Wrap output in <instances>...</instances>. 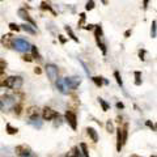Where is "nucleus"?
Instances as JSON below:
<instances>
[{
    "mask_svg": "<svg viewBox=\"0 0 157 157\" xmlns=\"http://www.w3.org/2000/svg\"><path fill=\"white\" fill-rule=\"evenodd\" d=\"M94 5H96L94 0H88V1H86V4H85V9H86V11L94 9Z\"/></svg>",
    "mask_w": 157,
    "mask_h": 157,
    "instance_id": "27",
    "label": "nucleus"
},
{
    "mask_svg": "<svg viewBox=\"0 0 157 157\" xmlns=\"http://www.w3.org/2000/svg\"><path fill=\"white\" fill-rule=\"evenodd\" d=\"M16 105V97L12 94H3L0 96V111H8Z\"/></svg>",
    "mask_w": 157,
    "mask_h": 157,
    "instance_id": "1",
    "label": "nucleus"
},
{
    "mask_svg": "<svg viewBox=\"0 0 157 157\" xmlns=\"http://www.w3.org/2000/svg\"><path fill=\"white\" fill-rule=\"evenodd\" d=\"M22 59H24V62H28V63H30V62H33V58L32 55H28V54H25L24 57H22Z\"/></svg>",
    "mask_w": 157,
    "mask_h": 157,
    "instance_id": "34",
    "label": "nucleus"
},
{
    "mask_svg": "<svg viewBox=\"0 0 157 157\" xmlns=\"http://www.w3.org/2000/svg\"><path fill=\"white\" fill-rule=\"evenodd\" d=\"M12 41H13L12 34H4V35L1 37V39H0L1 45H3L4 47H7V49H13V43H12Z\"/></svg>",
    "mask_w": 157,
    "mask_h": 157,
    "instance_id": "11",
    "label": "nucleus"
},
{
    "mask_svg": "<svg viewBox=\"0 0 157 157\" xmlns=\"http://www.w3.org/2000/svg\"><path fill=\"white\" fill-rule=\"evenodd\" d=\"M17 15H18V17L24 20V21L26 22V24H30L33 28H37V24H35V21H34V20H33L32 17H30L29 12H28V11L25 9V8H20L18 12H17Z\"/></svg>",
    "mask_w": 157,
    "mask_h": 157,
    "instance_id": "8",
    "label": "nucleus"
},
{
    "mask_svg": "<svg viewBox=\"0 0 157 157\" xmlns=\"http://www.w3.org/2000/svg\"><path fill=\"white\" fill-rule=\"evenodd\" d=\"M29 124H32L33 127L35 128H41L42 127V122L39 120V117L38 114H34V115H29Z\"/></svg>",
    "mask_w": 157,
    "mask_h": 157,
    "instance_id": "13",
    "label": "nucleus"
},
{
    "mask_svg": "<svg viewBox=\"0 0 157 157\" xmlns=\"http://www.w3.org/2000/svg\"><path fill=\"white\" fill-rule=\"evenodd\" d=\"M92 80H93V83L96 84L98 88H101L103 84H107V83H109L107 80H105V78L101 77V76H94V77H92Z\"/></svg>",
    "mask_w": 157,
    "mask_h": 157,
    "instance_id": "17",
    "label": "nucleus"
},
{
    "mask_svg": "<svg viewBox=\"0 0 157 157\" xmlns=\"http://www.w3.org/2000/svg\"><path fill=\"white\" fill-rule=\"evenodd\" d=\"M8 28H9L12 32H20L21 30V28H20V25H17V24H15V22H11L9 25H8Z\"/></svg>",
    "mask_w": 157,
    "mask_h": 157,
    "instance_id": "28",
    "label": "nucleus"
},
{
    "mask_svg": "<svg viewBox=\"0 0 157 157\" xmlns=\"http://www.w3.org/2000/svg\"><path fill=\"white\" fill-rule=\"evenodd\" d=\"M67 157H80V151H78V147H74L71 149V152L67 155Z\"/></svg>",
    "mask_w": 157,
    "mask_h": 157,
    "instance_id": "22",
    "label": "nucleus"
},
{
    "mask_svg": "<svg viewBox=\"0 0 157 157\" xmlns=\"http://www.w3.org/2000/svg\"><path fill=\"white\" fill-rule=\"evenodd\" d=\"M59 41H60V42H62V43H66V42H67V39H66V38H64V37H63V35H59Z\"/></svg>",
    "mask_w": 157,
    "mask_h": 157,
    "instance_id": "41",
    "label": "nucleus"
},
{
    "mask_svg": "<svg viewBox=\"0 0 157 157\" xmlns=\"http://www.w3.org/2000/svg\"><path fill=\"white\" fill-rule=\"evenodd\" d=\"M106 130H107V132H110V134H113L114 131H115L113 120H107V122H106Z\"/></svg>",
    "mask_w": 157,
    "mask_h": 157,
    "instance_id": "23",
    "label": "nucleus"
},
{
    "mask_svg": "<svg viewBox=\"0 0 157 157\" xmlns=\"http://www.w3.org/2000/svg\"><path fill=\"white\" fill-rule=\"evenodd\" d=\"M13 109H15V113H16V115H20V114H21L22 107H21V105H20V103H16V105L13 106Z\"/></svg>",
    "mask_w": 157,
    "mask_h": 157,
    "instance_id": "33",
    "label": "nucleus"
},
{
    "mask_svg": "<svg viewBox=\"0 0 157 157\" xmlns=\"http://www.w3.org/2000/svg\"><path fill=\"white\" fill-rule=\"evenodd\" d=\"M86 132H88L89 137L92 139V141H93V143L98 141V134H97V131L94 130L93 127H88V128H86Z\"/></svg>",
    "mask_w": 157,
    "mask_h": 157,
    "instance_id": "15",
    "label": "nucleus"
},
{
    "mask_svg": "<svg viewBox=\"0 0 157 157\" xmlns=\"http://www.w3.org/2000/svg\"><path fill=\"white\" fill-rule=\"evenodd\" d=\"M141 84V74L139 71L135 72V85H140Z\"/></svg>",
    "mask_w": 157,
    "mask_h": 157,
    "instance_id": "31",
    "label": "nucleus"
},
{
    "mask_svg": "<svg viewBox=\"0 0 157 157\" xmlns=\"http://www.w3.org/2000/svg\"><path fill=\"white\" fill-rule=\"evenodd\" d=\"M114 77H115V80H117V83H118V85H120V88L123 86V81H122V77H120V74L118 71L114 72Z\"/></svg>",
    "mask_w": 157,
    "mask_h": 157,
    "instance_id": "29",
    "label": "nucleus"
},
{
    "mask_svg": "<svg viewBox=\"0 0 157 157\" xmlns=\"http://www.w3.org/2000/svg\"><path fill=\"white\" fill-rule=\"evenodd\" d=\"M64 29H66V32H67V34H68V37L72 39V41H75V42H78V38L76 37V35H75V33H74V30L71 29V28L69 26H66L64 28Z\"/></svg>",
    "mask_w": 157,
    "mask_h": 157,
    "instance_id": "18",
    "label": "nucleus"
},
{
    "mask_svg": "<svg viewBox=\"0 0 157 157\" xmlns=\"http://www.w3.org/2000/svg\"><path fill=\"white\" fill-rule=\"evenodd\" d=\"M101 1H102L103 4H107V0H101Z\"/></svg>",
    "mask_w": 157,
    "mask_h": 157,
    "instance_id": "44",
    "label": "nucleus"
},
{
    "mask_svg": "<svg viewBox=\"0 0 157 157\" xmlns=\"http://www.w3.org/2000/svg\"><path fill=\"white\" fill-rule=\"evenodd\" d=\"M57 88L59 89V92H60V93H63V94H67L68 93V91H67V86H66V84H64V80L63 78H57Z\"/></svg>",
    "mask_w": 157,
    "mask_h": 157,
    "instance_id": "14",
    "label": "nucleus"
},
{
    "mask_svg": "<svg viewBox=\"0 0 157 157\" xmlns=\"http://www.w3.org/2000/svg\"><path fill=\"white\" fill-rule=\"evenodd\" d=\"M85 18H86V16H85V13H80V21H78V28H83V24L85 22Z\"/></svg>",
    "mask_w": 157,
    "mask_h": 157,
    "instance_id": "32",
    "label": "nucleus"
},
{
    "mask_svg": "<svg viewBox=\"0 0 157 157\" xmlns=\"http://www.w3.org/2000/svg\"><path fill=\"white\" fill-rule=\"evenodd\" d=\"M34 74H35V75H41V74H42L41 67H35V68H34Z\"/></svg>",
    "mask_w": 157,
    "mask_h": 157,
    "instance_id": "37",
    "label": "nucleus"
},
{
    "mask_svg": "<svg viewBox=\"0 0 157 157\" xmlns=\"http://www.w3.org/2000/svg\"><path fill=\"white\" fill-rule=\"evenodd\" d=\"M12 43H13V49H16L20 52H28L30 50V46H32V45L24 38H13Z\"/></svg>",
    "mask_w": 157,
    "mask_h": 157,
    "instance_id": "3",
    "label": "nucleus"
},
{
    "mask_svg": "<svg viewBox=\"0 0 157 157\" xmlns=\"http://www.w3.org/2000/svg\"><path fill=\"white\" fill-rule=\"evenodd\" d=\"M151 157H156V155H152V156H151Z\"/></svg>",
    "mask_w": 157,
    "mask_h": 157,
    "instance_id": "45",
    "label": "nucleus"
},
{
    "mask_svg": "<svg viewBox=\"0 0 157 157\" xmlns=\"http://www.w3.org/2000/svg\"><path fill=\"white\" fill-rule=\"evenodd\" d=\"M5 127H7V132L9 134V135H16V134L18 132V128L12 127V126H11V123H7V126H5Z\"/></svg>",
    "mask_w": 157,
    "mask_h": 157,
    "instance_id": "20",
    "label": "nucleus"
},
{
    "mask_svg": "<svg viewBox=\"0 0 157 157\" xmlns=\"http://www.w3.org/2000/svg\"><path fill=\"white\" fill-rule=\"evenodd\" d=\"M84 29H85V30H93L94 29V25H86V26H84Z\"/></svg>",
    "mask_w": 157,
    "mask_h": 157,
    "instance_id": "40",
    "label": "nucleus"
},
{
    "mask_svg": "<svg viewBox=\"0 0 157 157\" xmlns=\"http://www.w3.org/2000/svg\"><path fill=\"white\" fill-rule=\"evenodd\" d=\"M20 28H21V30H24V32H26V33H29V34H32V35H34L35 34V29L32 26V25H29V24H22V25H20Z\"/></svg>",
    "mask_w": 157,
    "mask_h": 157,
    "instance_id": "16",
    "label": "nucleus"
},
{
    "mask_svg": "<svg viewBox=\"0 0 157 157\" xmlns=\"http://www.w3.org/2000/svg\"><path fill=\"white\" fill-rule=\"evenodd\" d=\"M156 20L152 21V28H151V37L152 38H156Z\"/></svg>",
    "mask_w": 157,
    "mask_h": 157,
    "instance_id": "30",
    "label": "nucleus"
},
{
    "mask_svg": "<svg viewBox=\"0 0 157 157\" xmlns=\"http://www.w3.org/2000/svg\"><path fill=\"white\" fill-rule=\"evenodd\" d=\"M46 74H47V77L51 81H57L58 75H59V69L55 64L49 63V64H46Z\"/></svg>",
    "mask_w": 157,
    "mask_h": 157,
    "instance_id": "6",
    "label": "nucleus"
},
{
    "mask_svg": "<svg viewBox=\"0 0 157 157\" xmlns=\"http://www.w3.org/2000/svg\"><path fill=\"white\" fill-rule=\"evenodd\" d=\"M7 75L4 74V71H0V86H5V81H7Z\"/></svg>",
    "mask_w": 157,
    "mask_h": 157,
    "instance_id": "26",
    "label": "nucleus"
},
{
    "mask_svg": "<svg viewBox=\"0 0 157 157\" xmlns=\"http://www.w3.org/2000/svg\"><path fill=\"white\" fill-rule=\"evenodd\" d=\"M80 148H81V151H83V156H84V157H91V156H89L88 147H86L85 143H81V144H80Z\"/></svg>",
    "mask_w": 157,
    "mask_h": 157,
    "instance_id": "24",
    "label": "nucleus"
},
{
    "mask_svg": "<svg viewBox=\"0 0 157 157\" xmlns=\"http://www.w3.org/2000/svg\"><path fill=\"white\" fill-rule=\"evenodd\" d=\"M64 80V84L68 89H72V91H76L78 88V85L81 84V78L78 76H72V77H66L63 78Z\"/></svg>",
    "mask_w": 157,
    "mask_h": 157,
    "instance_id": "5",
    "label": "nucleus"
},
{
    "mask_svg": "<svg viewBox=\"0 0 157 157\" xmlns=\"http://www.w3.org/2000/svg\"><path fill=\"white\" fill-rule=\"evenodd\" d=\"M93 30H94V37H96L97 46L101 49L102 54L106 55L107 49H106V45H105V42H103V39H102V28H101V25H94V29Z\"/></svg>",
    "mask_w": 157,
    "mask_h": 157,
    "instance_id": "2",
    "label": "nucleus"
},
{
    "mask_svg": "<svg viewBox=\"0 0 157 157\" xmlns=\"http://www.w3.org/2000/svg\"><path fill=\"white\" fill-rule=\"evenodd\" d=\"M30 50H32V57H33V58L42 59V58H41V54H39V51H38V49H37V46L32 45V46H30Z\"/></svg>",
    "mask_w": 157,
    "mask_h": 157,
    "instance_id": "19",
    "label": "nucleus"
},
{
    "mask_svg": "<svg viewBox=\"0 0 157 157\" xmlns=\"http://www.w3.org/2000/svg\"><path fill=\"white\" fill-rule=\"evenodd\" d=\"M22 84H24V80H22L21 76H9L7 77V81H5V86L9 89H21Z\"/></svg>",
    "mask_w": 157,
    "mask_h": 157,
    "instance_id": "4",
    "label": "nucleus"
},
{
    "mask_svg": "<svg viewBox=\"0 0 157 157\" xmlns=\"http://www.w3.org/2000/svg\"><path fill=\"white\" fill-rule=\"evenodd\" d=\"M117 107L118 109H124V105L122 102H117Z\"/></svg>",
    "mask_w": 157,
    "mask_h": 157,
    "instance_id": "42",
    "label": "nucleus"
},
{
    "mask_svg": "<svg viewBox=\"0 0 157 157\" xmlns=\"http://www.w3.org/2000/svg\"><path fill=\"white\" fill-rule=\"evenodd\" d=\"M64 118H66L67 123L69 124V127H71L72 130H76L77 128V117H76V114H75L74 111H71V110H67L66 114H64Z\"/></svg>",
    "mask_w": 157,
    "mask_h": 157,
    "instance_id": "7",
    "label": "nucleus"
},
{
    "mask_svg": "<svg viewBox=\"0 0 157 157\" xmlns=\"http://www.w3.org/2000/svg\"><path fill=\"white\" fill-rule=\"evenodd\" d=\"M59 113H57L55 110H52L51 107H49V106H46V107H43V110H42V118H43V120H52L55 119V118H59Z\"/></svg>",
    "mask_w": 157,
    "mask_h": 157,
    "instance_id": "9",
    "label": "nucleus"
},
{
    "mask_svg": "<svg viewBox=\"0 0 157 157\" xmlns=\"http://www.w3.org/2000/svg\"><path fill=\"white\" fill-rule=\"evenodd\" d=\"M123 137H122V128H117V152H120L123 148Z\"/></svg>",
    "mask_w": 157,
    "mask_h": 157,
    "instance_id": "12",
    "label": "nucleus"
},
{
    "mask_svg": "<svg viewBox=\"0 0 157 157\" xmlns=\"http://www.w3.org/2000/svg\"><path fill=\"white\" fill-rule=\"evenodd\" d=\"M5 68H7V62L0 59V71H4Z\"/></svg>",
    "mask_w": 157,
    "mask_h": 157,
    "instance_id": "35",
    "label": "nucleus"
},
{
    "mask_svg": "<svg viewBox=\"0 0 157 157\" xmlns=\"http://www.w3.org/2000/svg\"><path fill=\"white\" fill-rule=\"evenodd\" d=\"M16 153L18 155V157H30L32 156V149L29 145H17L16 147Z\"/></svg>",
    "mask_w": 157,
    "mask_h": 157,
    "instance_id": "10",
    "label": "nucleus"
},
{
    "mask_svg": "<svg viewBox=\"0 0 157 157\" xmlns=\"http://www.w3.org/2000/svg\"><path fill=\"white\" fill-rule=\"evenodd\" d=\"M148 4H149V0H143V8H144V9H147Z\"/></svg>",
    "mask_w": 157,
    "mask_h": 157,
    "instance_id": "39",
    "label": "nucleus"
},
{
    "mask_svg": "<svg viewBox=\"0 0 157 157\" xmlns=\"http://www.w3.org/2000/svg\"><path fill=\"white\" fill-rule=\"evenodd\" d=\"M132 157H139V156H132Z\"/></svg>",
    "mask_w": 157,
    "mask_h": 157,
    "instance_id": "46",
    "label": "nucleus"
},
{
    "mask_svg": "<svg viewBox=\"0 0 157 157\" xmlns=\"http://www.w3.org/2000/svg\"><path fill=\"white\" fill-rule=\"evenodd\" d=\"M41 9H43V11H50V12H51L52 15H55V12L52 11V8L50 7V5L47 4L46 1H42V3H41Z\"/></svg>",
    "mask_w": 157,
    "mask_h": 157,
    "instance_id": "25",
    "label": "nucleus"
},
{
    "mask_svg": "<svg viewBox=\"0 0 157 157\" xmlns=\"http://www.w3.org/2000/svg\"><path fill=\"white\" fill-rule=\"evenodd\" d=\"M98 102H100V105L102 106V110L103 111H107L109 109H110V105H109L107 102H106L103 98H101V97H98Z\"/></svg>",
    "mask_w": 157,
    "mask_h": 157,
    "instance_id": "21",
    "label": "nucleus"
},
{
    "mask_svg": "<svg viewBox=\"0 0 157 157\" xmlns=\"http://www.w3.org/2000/svg\"><path fill=\"white\" fill-rule=\"evenodd\" d=\"M130 35H131V30H127V32L124 33V37H126V38H128Z\"/></svg>",
    "mask_w": 157,
    "mask_h": 157,
    "instance_id": "43",
    "label": "nucleus"
},
{
    "mask_svg": "<svg viewBox=\"0 0 157 157\" xmlns=\"http://www.w3.org/2000/svg\"><path fill=\"white\" fill-rule=\"evenodd\" d=\"M144 55H145V50H141V51H139V57L141 60H144Z\"/></svg>",
    "mask_w": 157,
    "mask_h": 157,
    "instance_id": "38",
    "label": "nucleus"
},
{
    "mask_svg": "<svg viewBox=\"0 0 157 157\" xmlns=\"http://www.w3.org/2000/svg\"><path fill=\"white\" fill-rule=\"evenodd\" d=\"M145 124H147L148 127H149V128H151V130H152V131H156V127H155V124H153V123L151 122V120H147V122H145Z\"/></svg>",
    "mask_w": 157,
    "mask_h": 157,
    "instance_id": "36",
    "label": "nucleus"
}]
</instances>
